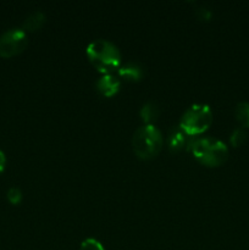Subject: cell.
Segmentation results:
<instances>
[{
    "label": "cell",
    "instance_id": "1",
    "mask_svg": "<svg viewBox=\"0 0 249 250\" xmlns=\"http://www.w3.org/2000/svg\"><path fill=\"white\" fill-rule=\"evenodd\" d=\"M87 56L90 63L103 75L114 73L122 65L120 49L106 39H95L87 46Z\"/></svg>",
    "mask_w": 249,
    "mask_h": 250
},
{
    "label": "cell",
    "instance_id": "2",
    "mask_svg": "<svg viewBox=\"0 0 249 250\" xmlns=\"http://www.w3.org/2000/svg\"><path fill=\"white\" fill-rule=\"evenodd\" d=\"M190 151L200 164L209 167L222 165L228 159V148L222 141L212 137H203L190 143Z\"/></svg>",
    "mask_w": 249,
    "mask_h": 250
},
{
    "label": "cell",
    "instance_id": "3",
    "mask_svg": "<svg viewBox=\"0 0 249 250\" xmlns=\"http://www.w3.org/2000/svg\"><path fill=\"white\" fill-rule=\"evenodd\" d=\"M164 138L160 129L154 125H143L134 132L132 137L133 151L142 160L153 159L160 153Z\"/></svg>",
    "mask_w": 249,
    "mask_h": 250
},
{
    "label": "cell",
    "instance_id": "4",
    "mask_svg": "<svg viewBox=\"0 0 249 250\" xmlns=\"http://www.w3.org/2000/svg\"><path fill=\"white\" fill-rule=\"evenodd\" d=\"M212 124V111L207 104H193L180 120V129L187 136L195 137L204 133Z\"/></svg>",
    "mask_w": 249,
    "mask_h": 250
},
{
    "label": "cell",
    "instance_id": "5",
    "mask_svg": "<svg viewBox=\"0 0 249 250\" xmlns=\"http://www.w3.org/2000/svg\"><path fill=\"white\" fill-rule=\"evenodd\" d=\"M28 44L27 32L22 28H10L0 36V56L11 58L22 53Z\"/></svg>",
    "mask_w": 249,
    "mask_h": 250
},
{
    "label": "cell",
    "instance_id": "6",
    "mask_svg": "<svg viewBox=\"0 0 249 250\" xmlns=\"http://www.w3.org/2000/svg\"><path fill=\"white\" fill-rule=\"evenodd\" d=\"M121 87V80L115 73H106L103 75L95 82V88L103 97L110 98L116 94Z\"/></svg>",
    "mask_w": 249,
    "mask_h": 250
},
{
    "label": "cell",
    "instance_id": "7",
    "mask_svg": "<svg viewBox=\"0 0 249 250\" xmlns=\"http://www.w3.org/2000/svg\"><path fill=\"white\" fill-rule=\"evenodd\" d=\"M117 73H119V77L122 78V80L128 81V82H137V81L142 80L144 71L142 66L138 65L137 62H126L120 66Z\"/></svg>",
    "mask_w": 249,
    "mask_h": 250
},
{
    "label": "cell",
    "instance_id": "8",
    "mask_svg": "<svg viewBox=\"0 0 249 250\" xmlns=\"http://www.w3.org/2000/svg\"><path fill=\"white\" fill-rule=\"evenodd\" d=\"M188 138H189V136H187V134H186L185 132H183L182 129H180V127H178V129L172 131L170 133V136H168V139H167L168 149H170L171 151H173V153L181 151L183 148L187 146Z\"/></svg>",
    "mask_w": 249,
    "mask_h": 250
},
{
    "label": "cell",
    "instance_id": "9",
    "mask_svg": "<svg viewBox=\"0 0 249 250\" xmlns=\"http://www.w3.org/2000/svg\"><path fill=\"white\" fill-rule=\"evenodd\" d=\"M45 21H46V17L45 15H44V12L33 11L32 14H29L28 16L26 17V20L23 21L22 29H23L24 32L37 31V29L43 27V24L45 23Z\"/></svg>",
    "mask_w": 249,
    "mask_h": 250
},
{
    "label": "cell",
    "instance_id": "10",
    "mask_svg": "<svg viewBox=\"0 0 249 250\" xmlns=\"http://www.w3.org/2000/svg\"><path fill=\"white\" fill-rule=\"evenodd\" d=\"M159 107L155 103H145V104L142 106L139 115H141L142 121L144 122V125H153V122L158 119L159 116Z\"/></svg>",
    "mask_w": 249,
    "mask_h": 250
},
{
    "label": "cell",
    "instance_id": "11",
    "mask_svg": "<svg viewBox=\"0 0 249 250\" xmlns=\"http://www.w3.org/2000/svg\"><path fill=\"white\" fill-rule=\"evenodd\" d=\"M234 116L242 128H249V103L241 102L236 105Z\"/></svg>",
    "mask_w": 249,
    "mask_h": 250
},
{
    "label": "cell",
    "instance_id": "12",
    "mask_svg": "<svg viewBox=\"0 0 249 250\" xmlns=\"http://www.w3.org/2000/svg\"><path fill=\"white\" fill-rule=\"evenodd\" d=\"M247 137L248 136H247L246 129L239 127V128L233 129V132L229 136V142H231V144L234 148H238L242 144H244V142L247 141Z\"/></svg>",
    "mask_w": 249,
    "mask_h": 250
},
{
    "label": "cell",
    "instance_id": "13",
    "mask_svg": "<svg viewBox=\"0 0 249 250\" xmlns=\"http://www.w3.org/2000/svg\"><path fill=\"white\" fill-rule=\"evenodd\" d=\"M80 250H105L103 244L95 238H87L81 243Z\"/></svg>",
    "mask_w": 249,
    "mask_h": 250
},
{
    "label": "cell",
    "instance_id": "14",
    "mask_svg": "<svg viewBox=\"0 0 249 250\" xmlns=\"http://www.w3.org/2000/svg\"><path fill=\"white\" fill-rule=\"evenodd\" d=\"M6 197H7V200H9L11 204H15V205L20 204L22 200L21 189H19V188H16V187H11L9 190H7Z\"/></svg>",
    "mask_w": 249,
    "mask_h": 250
},
{
    "label": "cell",
    "instance_id": "15",
    "mask_svg": "<svg viewBox=\"0 0 249 250\" xmlns=\"http://www.w3.org/2000/svg\"><path fill=\"white\" fill-rule=\"evenodd\" d=\"M198 15H199V19L209 20L210 16H211V12L208 9H199L198 10Z\"/></svg>",
    "mask_w": 249,
    "mask_h": 250
},
{
    "label": "cell",
    "instance_id": "16",
    "mask_svg": "<svg viewBox=\"0 0 249 250\" xmlns=\"http://www.w3.org/2000/svg\"><path fill=\"white\" fill-rule=\"evenodd\" d=\"M5 166H6V155L2 150H0V173L5 170Z\"/></svg>",
    "mask_w": 249,
    "mask_h": 250
}]
</instances>
